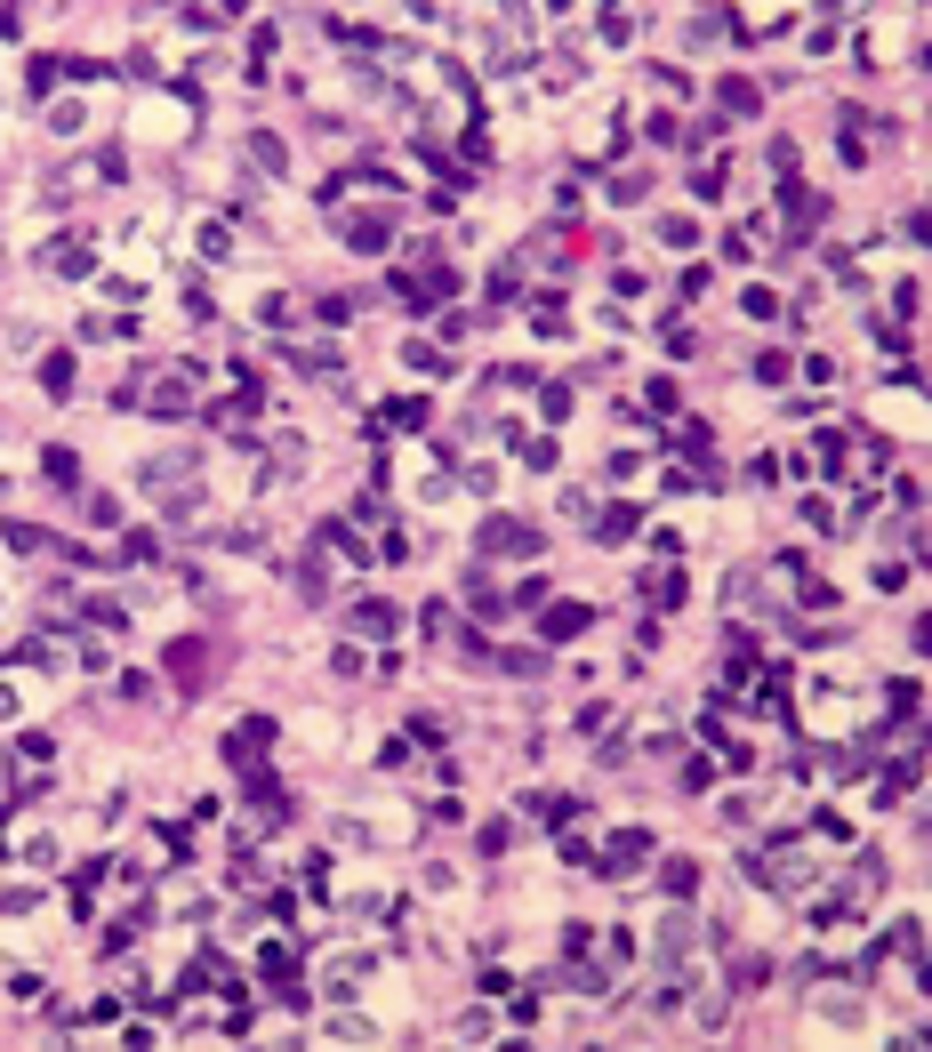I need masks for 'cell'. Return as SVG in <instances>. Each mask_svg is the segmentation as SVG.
<instances>
[{"label":"cell","instance_id":"cell-1","mask_svg":"<svg viewBox=\"0 0 932 1052\" xmlns=\"http://www.w3.org/2000/svg\"><path fill=\"white\" fill-rule=\"evenodd\" d=\"M169 675L193 691V683H209V643L201 635H185V643H169Z\"/></svg>","mask_w":932,"mask_h":1052},{"label":"cell","instance_id":"cell-2","mask_svg":"<svg viewBox=\"0 0 932 1052\" xmlns=\"http://www.w3.org/2000/svg\"><path fill=\"white\" fill-rule=\"evenodd\" d=\"M643 860H651V836L635 828V836H611V860H603V868H611V876H635Z\"/></svg>","mask_w":932,"mask_h":1052},{"label":"cell","instance_id":"cell-3","mask_svg":"<svg viewBox=\"0 0 932 1052\" xmlns=\"http://www.w3.org/2000/svg\"><path fill=\"white\" fill-rule=\"evenodd\" d=\"M483 547H491V555H531L539 539L523 531V522H507V514H499V522H491V531H483Z\"/></svg>","mask_w":932,"mask_h":1052},{"label":"cell","instance_id":"cell-4","mask_svg":"<svg viewBox=\"0 0 932 1052\" xmlns=\"http://www.w3.org/2000/svg\"><path fill=\"white\" fill-rule=\"evenodd\" d=\"M153 410H161V418H185V410H193V378H161Z\"/></svg>","mask_w":932,"mask_h":1052},{"label":"cell","instance_id":"cell-5","mask_svg":"<svg viewBox=\"0 0 932 1052\" xmlns=\"http://www.w3.org/2000/svg\"><path fill=\"white\" fill-rule=\"evenodd\" d=\"M354 627H370V635H394V611H386V603H362V611H354Z\"/></svg>","mask_w":932,"mask_h":1052},{"label":"cell","instance_id":"cell-6","mask_svg":"<svg viewBox=\"0 0 932 1052\" xmlns=\"http://www.w3.org/2000/svg\"><path fill=\"white\" fill-rule=\"evenodd\" d=\"M579 627H587V611H579V603H563V611H547V635H579Z\"/></svg>","mask_w":932,"mask_h":1052},{"label":"cell","instance_id":"cell-7","mask_svg":"<svg viewBox=\"0 0 932 1052\" xmlns=\"http://www.w3.org/2000/svg\"><path fill=\"white\" fill-rule=\"evenodd\" d=\"M250 153H258V169H282V145H274V129H258V137H250Z\"/></svg>","mask_w":932,"mask_h":1052}]
</instances>
